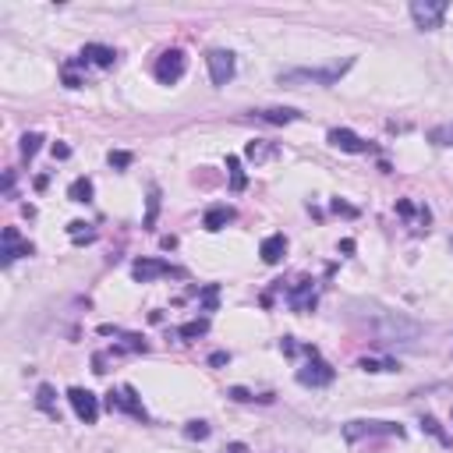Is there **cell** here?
<instances>
[{
	"mask_svg": "<svg viewBox=\"0 0 453 453\" xmlns=\"http://www.w3.org/2000/svg\"><path fill=\"white\" fill-rule=\"evenodd\" d=\"M447 11H450L447 0H414L411 4V18H414L418 29H439L443 18H447Z\"/></svg>",
	"mask_w": 453,
	"mask_h": 453,
	"instance_id": "4",
	"label": "cell"
},
{
	"mask_svg": "<svg viewBox=\"0 0 453 453\" xmlns=\"http://www.w3.org/2000/svg\"><path fill=\"white\" fill-rule=\"evenodd\" d=\"M68 234H71L75 241H92V230H89V223H82V220H75V223H68Z\"/></svg>",
	"mask_w": 453,
	"mask_h": 453,
	"instance_id": "28",
	"label": "cell"
},
{
	"mask_svg": "<svg viewBox=\"0 0 453 453\" xmlns=\"http://www.w3.org/2000/svg\"><path fill=\"white\" fill-rule=\"evenodd\" d=\"M375 333H379L382 340L411 344V340H418V337H422V326H418L414 319L400 315V312H379V315H375Z\"/></svg>",
	"mask_w": 453,
	"mask_h": 453,
	"instance_id": "2",
	"label": "cell"
},
{
	"mask_svg": "<svg viewBox=\"0 0 453 453\" xmlns=\"http://www.w3.org/2000/svg\"><path fill=\"white\" fill-rule=\"evenodd\" d=\"M39 142H43V135H39V131L21 135V156H25V160H32V156L39 153Z\"/></svg>",
	"mask_w": 453,
	"mask_h": 453,
	"instance_id": "22",
	"label": "cell"
},
{
	"mask_svg": "<svg viewBox=\"0 0 453 453\" xmlns=\"http://www.w3.org/2000/svg\"><path fill=\"white\" fill-rule=\"evenodd\" d=\"M362 368L365 372H397L400 365L390 362V358H362Z\"/></svg>",
	"mask_w": 453,
	"mask_h": 453,
	"instance_id": "23",
	"label": "cell"
},
{
	"mask_svg": "<svg viewBox=\"0 0 453 453\" xmlns=\"http://www.w3.org/2000/svg\"><path fill=\"white\" fill-rule=\"evenodd\" d=\"M68 198H71V202H89V198H92V181H89V178L71 181V188H68Z\"/></svg>",
	"mask_w": 453,
	"mask_h": 453,
	"instance_id": "21",
	"label": "cell"
},
{
	"mask_svg": "<svg viewBox=\"0 0 453 453\" xmlns=\"http://www.w3.org/2000/svg\"><path fill=\"white\" fill-rule=\"evenodd\" d=\"M110 167H131V153H110Z\"/></svg>",
	"mask_w": 453,
	"mask_h": 453,
	"instance_id": "31",
	"label": "cell"
},
{
	"mask_svg": "<svg viewBox=\"0 0 453 453\" xmlns=\"http://www.w3.org/2000/svg\"><path fill=\"white\" fill-rule=\"evenodd\" d=\"M344 436L355 443L362 436H404V429L400 425H390V422H347Z\"/></svg>",
	"mask_w": 453,
	"mask_h": 453,
	"instance_id": "7",
	"label": "cell"
},
{
	"mask_svg": "<svg viewBox=\"0 0 453 453\" xmlns=\"http://www.w3.org/2000/svg\"><path fill=\"white\" fill-rule=\"evenodd\" d=\"M68 400H71V411H75L86 425H96V418H99V397H96V393L82 390V386H71V390H68Z\"/></svg>",
	"mask_w": 453,
	"mask_h": 453,
	"instance_id": "6",
	"label": "cell"
},
{
	"mask_svg": "<svg viewBox=\"0 0 453 453\" xmlns=\"http://www.w3.org/2000/svg\"><path fill=\"white\" fill-rule=\"evenodd\" d=\"M21 255H32V245L18 238V227H4V248H0V263H4V266H11V263H14V259H21Z\"/></svg>",
	"mask_w": 453,
	"mask_h": 453,
	"instance_id": "10",
	"label": "cell"
},
{
	"mask_svg": "<svg viewBox=\"0 0 453 453\" xmlns=\"http://www.w3.org/2000/svg\"><path fill=\"white\" fill-rule=\"evenodd\" d=\"M184 71H188V57H184V50H167V54H160V61H156V68H153V75H156L160 86H174V82H181Z\"/></svg>",
	"mask_w": 453,
	"mask_h": 453,
	"instance_id": "3",
	"label": "cell"
},
{
	"mask_svg": "<svg viewBox=\"0 0 453 453\" xmlns=\"http://www.w3.org/2000/svg\"><path fill=\"white\" fill-rule=\"evenodd\" d=\"M429 142H432V146H443V149H453V121L436 124V128L429 131Z\"/></svg>",
	"mask_w": 453,
	"mask_h": 453,
	"instance_id": "18",
	"label": "cell"
},
{
	"mask_svg": "<svg viewBox=\"0 0 453 453\" xmlns=\"http://www.w3.org/2000/svg\"><path fill=\"white\" fill-rule=\"evenodd\" d=\"M351 68H355V57H347L340 64H330V68H290V71H280L276 82L290 86V89H297V86H337Z\"/></svg>",
	"mask_w": 453,
	"mask_h": 453,
	"instance_id": "1",
	"label": "cell"
},
{
	"mask_svg": "<svg viewBox=\"0 0 453 453\" xmlns=\"http://www.w3.org/2000/svg\"><path fill=\"white\" fill-rule=\"evenodd\" d=\"M61 75H64V86H68V89H82V86H86V82L78 78V71H75V61H68Z\"/></svg>",
	"mask_w": 453,
	"mask_h": 453,
	"instance_id": "27",
	"label": "cell"
},
{
	"mask_svg": "<svg viewBox=\"0 0 453 453\" xmlns=\"http://www.w3.org/2000/svg\"><path fill=\"white\" fill-rule=\"evenodd\" d=\"M106 407H110V411H128V414H135V418H142V422H146V407H142V400L135 397V390H131V386H124L121 393H113V390H110Z\"/></svg>",
	"mask_w": 453,
	"mask_h": 453,
	"instance_id": "11",
	"label": "cell"
},
{
	"mask_svg": "<svg viewBox=\"0 0 453 453\" xmlns=\"http://www.w3.org/2000/svg\"><path fill=\"white\" fill-rule=\"evenodd\" d=\"M230 362V355H223V351H216L213 358H209V365H227Z\"/></svg>",
	"mask_w": 453,
	"mask_h": 453,
	"instance_id": "36",
	"label": "cell"
},
{
	"mask_svg": "<svg viewBox=\"0 0 453 453\" xmlns=\"http://www.w3.org/2000/svg\"><path fill=\"white\" fill-rule=\"evenodd\" d=\"M255 117L266 121V124H294L301 113L290 110V106H266V110H255Z\"/></svg>",
	"mask_w": 453,
	"mask_h": 453,
	"instance_id": "15",
	"label": "cell"
},
{
	"mask_svg": "<svg viewBox=\"0 0 453 453\" xmlns=\"http://www.w3.org/2000/svg\"><path fill=\"white\" fill-rule=\"evenodd\" d=\"M156 213H160V191L153 188V191H149V216H146V227L156 223Z\"/></svg>",
	"mask_w": 453,
	"mask_h": 453,
	"instance_id": "30",
	"label": "cell"
},
{
	"mask_svg": "<svg viewBox=\"0 0 453 453\" xmlns=\"http://www.w3.org/2000/svg\"><path fill=\"white\" fill-rule=\"evenodd\" d=\"M54 156H57V160H68L71 149H68V146H54Z\"/></svg>",
	"mask_w": 453,
	"mask_h": 453,
	"instance_id": "35",
	"label": "cell"
},
{
	"mask_svg": "<svg viewBox=\"0 0 453 453\" xmlns=\"http://www.w3.org/2000/svg\"><path fill=\"white\" fill-rule=\"evenodd\" d=\"M131 276L138 283H149V280H160V276H178V270L170 263H163V259H138L131 266Z\"/></svg>",
	"mask_w": 453,
	"mask_h": 453,
	"instance_id": "9",
	"label": "cell"
},
{
	"mask_svg": "<svg viewBox=\"0 0 453 453\" xmlns=\"http://www.w3.org/2000/svg\"><path fill=\"white\" fill-rule=\"evenodd\" d=\"M82 57L96 64V68H113V61H117V54L110 50V46H103V43H89L86 50H82Z\"/></svg>",
	"mask_w": 453,
	"mask_h": 453,
	"instance_id": "16",
	"label": "cell"
},
{
	"mask_svg": "<svg viewBox=\"0 0 453 453\" xmlns=\"http://www.w3.org/2000/svg\"><path fill=\"white\" fill-rule=\"evenodd\" d=\"M184 436H188V439H205V436H209V425H205V422H188V425H184Z\"/></svg>",
	"mask_w": 453,
	"mask_h": 453,
	"instance_id": "29",
	"label": "cell"
},
{
	"mask_svg": "<svg viewBox=\"0 0 453 453\" xmlns=\"http://www.w3.org/2000/svg\"><path fill=\"white\" fill-rule=\"evenodd\" d=\"M223 453H248L245 443H230V447H223Z\"/></svg>",
	"mask_w": 453,
	"mask_h": 453,
	"instance_id": "37",
	"label": "cell"
},
{
	"mask_svg": "<svg viewBox=\"0 0 453 453\" xmlns=\"http://www.w3.org/2000/svg\"><path fill=\"white\" fill-rule=\"evenodd\" d=\"M205 330H209V322H205V319H198V322H188V326H181V330H178V337H184V340H195V337H202Z\"/></svg>",
	"mask_w": 453,
	"mask_h": 453,
	"instance_id": "26",
	"label": "cell"
},
{
	"mask_svg": "<svg viewBox=\"0 0 453 453\" xmlns=\"http://www.w3.org/2000/svg\"><path fill=\"white\" fill-rule=\"evenodd\" d=\"M227 170H230V188H234V191H245V188H248V178H245L238 156H227Z\"/></svg>",
	"mask_w": 453,
	"mask_h": 453,
	"instance_id": "20",
	"label": "cell"
},
{
	"mask_svg": "<svg viewBox=\"0 0 453 453\" xmlns=\"http://www.w3.org/2000/svg\"><path fill=\"white\" fill-rule=\"evenodd\" d=\"M397 213H400V216H414V205H411V202H397Z\"/></svg>",
	"mask_w": 453,
	"mask_h": 453,
	"instance_id": "34",
	"label": "cell"
},
{
	"mask_svg": "<svg viewBox=\"0 0 453 453\" xmlns=\"http://www.w3.org/2000/svg\"><path fill=\"white\" fill-rule=\"evenodd\" d=\"M230 397H234V400H252V393H248L245 386H234V390H230Z\"/></svg>",
	"mask_w": 453,
	"mask_h": 453,
	"instance_id": "33",
	"label": "cell"
},
{
	"mask_svg": "<svg viewBox=\"0 0 453 453\" xmlns=\"http://www.w3.org/2000/svg\"><path fill=\"white\" fill-rule=\"evenodd\" d=\"M245 153H248V160H255V163H259V160H266V156H273L276 149H273V146H263V142L255 138V142H248V149H245Z\"/></svg>",
	"mask_w": 453,
	"mask_h": 453,
	"instance_id": "25",
	"label": "cell"
},
{
	"mask_svg": "<svg viewBox=\"0 0 453 453\" xmlns=\"http://www.w3.org/2000/svg\"><path fill=\"white\" fill-rule=\"evenodd\" d=\"M202 305H205V308H209V312H213V308H216V283H213V287H205V290H202Z\"/></svg>",
	"mask_w": 453,
	"mask_h": 453,
	"instance_id": "32",
	"label": "cell"
},
{
	"mask_svg": "<svg viewBox=\"0 0 453 453\" xmlns=\"http://www.w3.org/2000/svg\"><path fill=\"white\" fill-rule=\"evenodd\" d=\"M205 64H209V78H213V86H227V82L234 78V71H238L230 50H209V54H205Z\"/></svg>",
	"mask_w": 453,
	"mask_h": 453,
	"instance_id": "5",
	"label": "cell"
},
{
	"mask_svg": "<svg viewBox=\"0 0 453 453\" xmlns=\"http://www.w3.org/2000/svg\"><path fill=\"white\" fill-rule=\"evenodd\" d=\"M283 252H287V238H283V234H270V238L263 241V248H259L263 263H270V266H276V263L283 259Z\"/></svg>",
	"mask_w": 453,
	"mask_h": 453,
	"instance_id": "14",
	"label": "cell"
},
{
	"mask_svg": "<svg viewBox=\"0 0 453 453\" xmlns=\"http://www.w3.org/2000/svg\"><path fill=\"white\" fill-rule=\"evenodd\" d=\"M287 301H290L294 312H308V308L315 305V287H312V280H297V287L287 294Z\"/></svg>",
	"mask_w": 453,
	"mask_h": 453,
	"instance_id": "13",
	"label": "cell"
},
{
	"mask_svg": "<svg viewBox=\"0 0 453 453\" xmlns=\"http://www.w3.org/2000/svg\"><path fill=\"white\" fill-rule=\"evenodd\" d=\"M297 382H301V386H312V390H315V386H330V382H333V368L322 362V358L312 355V362L305 365V368H297Z\"/></svg>",
	"mask_w": 453,
	"mask_h": 453,
	"instance_id": "8",
	"label": "cell"
},
{
	"mask_svg": "<svg viewBox=\"0 0 453 453\" xmlns=\"http://www.w3.org/2000/svg\"><path fill=\"white\" fill-rule=\"evenodd\" d=\"M36 404H39V411L57 414V397H54V386H50V382H43V386L36 390Z\"/></svg>",
	"mask_w": 453,
	"mask_h": 453,
	"instance_id": "19",
	"label": "cell"
},
{
	"mask_svg": "<svg viewBox=\"0 0 453 453\" xmlns=\"http://www.w3.org/2000/svg\"><path fill=\"white\" fill-rule=\"evenodd\" d=\"M422 429H425L429 436H436V439H439L443 447H450V436H447V432L439 429V422H436V418H429V414H425V418H422Z\"/></svg>",
	"mask_w": 453,
	"mask_h": 453,
	"instance_id": "24",
	"label": "cell"
},
{
	"mask_svg": "<svg viewBox=\"0 0 453 453\" xmlns=\"http://www.w3.org/2000/svg\"><path fill=\"white\" fill-rule=\"evenodd\" d=\"M330 146H337L344 153H368V142H365L362 135H355L351 128H333L330 131Z\"/></svg>",
	"mask_w": 453,
	"mask_h": 453,
	"instance_id": "12",
	"label": "cell"
},
{
	"mask_svg": "<svg viewBox=\"0 0 453 453\" xmlns=\"http://www.w3.org/2000/svg\"><path fill=\"white\" fill-rule=\"evenodd\" d=\"M450 248H453V241H450Z\"/></svg>",
	"mask_w": 453,
	"mask_h": 453,
	"instance_id": "38",
	"label": "cell"
},
{
	"mask_svg": "<svg viewBox=\"0 0 453 453\" xmlns=\"http://www.w3.org/2000/svg\"><path fill=\"white\" fill-rule=\"evenodd\" d=\"M230 220H234V209L230 205H213L205 213V230H223Z\"/></svg>",
	"mask_w": 453,
	"mask_h": 453,
	"instance_id": "17",
	"label": "cell"
}]
</instances>
